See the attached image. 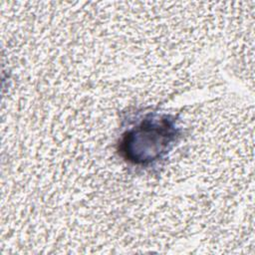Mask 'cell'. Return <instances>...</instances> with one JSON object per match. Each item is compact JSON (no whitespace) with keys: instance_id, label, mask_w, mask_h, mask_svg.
<instances>
[{"instance_id":"6da1fadb","label":"cell","mask_w":255,"mask_h":255,"mask_svg":"<svg viewBox=\"0 0 255 255\" xmlns=\"http://www.w3.org/2000/svg\"><path fill=\"white\" fill-rule=\"evenodd\" d=\"M174 129L166 120L160 123L149 120L142 123L134 130L125 135L122 142L123 152L126 156L129 155L133 150L144 143V146L138 151L133 158V162H144L146 160H154L161 152L164 151L166 145L173 137Z\"/></svg>"}]
</instances>
